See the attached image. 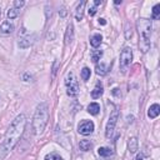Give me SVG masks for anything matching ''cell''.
I'll return each instance as SVG.
<instances>
[{
	"label": "cell",
	"instance_id": "21",
	"mask_svg": "<svg viewBox=\"0 0 160 160\" xmlns=\"http://www.w3.org/2000/svg\"><path fill=\"white\" fill-rule=\"evenodd\" d=\"M18 15H19V9H16V8L9 9V11H8V18L9 19H15V18H18Z\"/></svg>",
	"mask_w": 160,
	"mask_h": 160
},
{
	"label": "cell",
	"instance_id": "11",
	"mask_svg": "<svg viewBox=\"0 0 160 160\" xmlns=\"http://www.w3.org/2000/svg\"><path fill=\"white\" fill-rule=\"evenodd\" d=\"M159 114H160V106H159V104H152V105L149 108L148 116H149L150 119H155Z\"/></svg>",
	"mask_w": 160,
	"mask_h": 160
},
{
	"label": "cell",
	"instance_id": "1",
	"mask_svg": "<svg viewBox=\"0 0 160 160\" xmlns=\"http://www.w3.org/2000/svg\"><path fill=\"white\" fill-rule=\"evenodd\" d=\"M25 124H26V118L24 114L18 115L12 120V122L10 124L8 131L4 136V140L0 145V156L1 158L6 156V154H9L14 149V146L18 144V141L20 140V138L24 132Z\"/></svg>",
	"mask_w": 160,
	"mask_h": 160
},
{
	"label": "cell",
	"instance_id": "24",
	"mask_svg": "<svg viewBox=\"0 0 160 160\" xmlns=\"http://www.w3.org/2000/svg\"><path fill=\"white\" fill-rule=\"evenodd\" d=\"M45 160H62V158L56 152H51V154L45 156Z\"/></svg>",
	"mask_w": 160,
	"mask_h": 160
},
{
	"label": "cell",
	"instance_id": "16",
	"mask_svg": "<svg viewBox=\"0 0 160 160\" xmlns=\"http://www.w3.org/2000/svg\"><path fill=\"white\" fill-rule=\"evenodd\" d=\"M100 4H101V1H100V0H95L94 2H90V4H89L88 12H89V15H90V16H92V15H95V14H96L98 6H99Z\"/></svg>",
	"mask_w": 160,
	"mask_h": 160
},
{
	"label": "cell",
	"instance_id": "22",
	"mask_svg": "<svg viewBox=\"0 0 160 160\" xmlns=\"http://www.w3.org/2000/svg\"><path fill=\"white\" fill-rule=\"evenodd\" d=\"M101 56H102V51H101V50H96V51H94V52L91 54V60H92L94 62H98Z\"/></svg>",
	"mask_w": 160,
	"mask_h": 160
},
{
	"label": "cell",
	"instance_id": "12",
	"mask_svg": "<svg viewBox=\"0 0 160 160\" xmlns=\"http://www.w3.org/2000/svg\"><path fill=\"white\" fill-rule=\"evenodd\" d=\"M86 5V1H81L78 6H76V11H75V19L76 20H81L82 19V14H84V8Z\"/></svg>",
	"mask_w": 160,
	"mask_h": 160
},
{
	"label": "cell",
	"instance_id": "13",
	"mask_svg": "<svg viewBox=\"0 0 160 160\" xmlns=\"http://www.w3.org/2000/svg\"><path fill=\"white\" fill-rule=\"evenodd\" d=\"M102 42V36L100 34H94L91 38H90V44L92 48H98L100 46V44Z\"/></svg>",
	"mask_w": 160,
	"mask_h": 160
},
{
	"label": "cell",
	"instance_id": "25",
	"mask_svg": "<svg viewBox=\"0 0 160 160\" xmlns=\"http://www.w3.org/2000/svg\"><path fill=\"white\" fill-rule=\"evenodd\" d=\"M159 14H160V4H156L152 8V19H158Z\"/></svg>",
	"mask_w": 160,
	"mask_h": 160
},
{
	"label": "cell",
	"instance_id": "18",
	"mask_svg": "<svg viewBox=\"0 0 160 160\" xmlns=\"http://www.w3.org/2000/svg\"><path fill=\"white\" fill-rule=\"evenodd\" d=\"M100 111V105L98 102H91L88 106V112H90L91 115H98Z\"/></svg>",
	"mask_w": 160,
	"mask_h": 160
},
{
	"label": "cell",
	"instance_id": "6",
	"mask_svg": "<svg viewBox=\"0 0 160 160\" xmlns=\"http://www.w3.org/2000/svg\"><path fill=\"white\" fill-rule=\"evenodd\" d=\"M118 119H119V112L118 110H112V112L110 114V118L108 120V124H106V130H105V135L106 138H111L112 136V132H114V129H115V125L118 122Z\"/></svg>",
	"mask_w": 160,
	"mask_h": 160
},
{
	"label": "cell",
	"instance_id": "3",
	"mask_svg": "<svg viewBox=\"0 0 160 160\" xmlns=\"http://www.w3.org/2000/svg\"><path fill=\"white\" fill-rule=\"evenodd\" d=\"M49 119V109L45 102H41L36 106L34 119H32V129L35 134H41L48 124Z\"/></svg>",
	"mask_w": 160,
	"mask_h": 160
},
{
	"label": "cell",
	"instance_id": "4",
	"mask_svg": "<svg viewBox=\"0 0 160 160\" xmlns=\"http://www.w3.org/2000/svg\"><path fill=\"white\" fill-rule=\"evenodd\" d=\"M65 85H66V92L69 96H76L79 92V84L72 72H69L65 79Z\"/></svg>",
	"mask_w": 160,
	"mask_h": 160
},
{
	"label": "cell",
	"instance_id": "2",
	"mask_svg": "<svg viewBox=\"0 0 160 160\" xmlns=\"http://www.w3.org/2000/svg\"><path fill=\"white\" fill-rule=\"evenodd\" d=\"M139 31V49L141 52H146L150 49V35H151V21L148 19H139L136 22Z\"/></svg>",
	"mask_w": 160,
	"mask_h": 160
},
{
	"label": "cell",
	"instance_id": "8",
	"mask_svg": "<svg viewBox=\"0 0 160 160\" xmlns=\"http://www.w3.org/2000/svg\"><path fill=\"white\" fill-rule=\"evenodd\" d=\"M19 46L20 48H28V46H30V41H29V38H28V31L24 28L19 32Z\"/></svg>",
	"mask_w": 160,
	"mask_h": 160
},
{
	"label": "cell",
	"instance_id": "17",
	"mask_svg": "<svg viewBox=\"0 0 160 160\" xmlns=\"http://www.w3.org/2000/svg\"><path fill=\"white\" fill-rule=\"evenodd\" d=\"M98 154H99L100 156H102V158H108V156L112 155L114 151H112V149H110V148L102 146V148H99V149H98Z\"/></svg>",
	"mask_w": 160,
	"mask_h": 160
},
{
	"label": "cell",
	"instance_id": "19",
	"mask_svg": "<svg viewBox=\"0 0 160 160\" xmlns=\"http://www.w3.org/2000/svg\"><path fill=\"white\" fill-rule=\"evenodd\" d=\"M79 148H80V150H82V151H89V150L92 148V142H91L90 140H81V141L79 142Z\"/></svg>",
	"mask_w": 160,
	"mask_h": 160
},
{
	"label": "cell",
	"instance_id": "27",
	"mask_svg": "<svg viewBox=\"0 0 160 160\" xmlns=\"http://www.w3.org/2000/svg\"><path fill=\"white\" fill-rule=\"evenodd\" d=\"M99 22H100L101 25H105V24H106V21H105V19H99Z\"/></svg>",
	"mask_w": 160,
	"mask_h": 160
},
{
	"label": "cell",
	"instance_id": "10",
	"mask_svg": "<svg viewBox=\"0 0 160 160\" xmlns=\"http://www.w3.org/2000/svg\"><path fill=\"white\" fill-rule=\"evenodd\" d=\"M72 39H74V26H72V24L70 22V24L68 25L66 32H65V44L69 45V44L72 41Z\"/></svg>",
	"mask_w": 160,
	"mask_h": 160
},
{
	"label": "cell",
	"instance_id": "15",
	"mask_svg": "<svg viewBox=\"0 0 160 160\" xmlns=\"http://www.w3.org/2000/svg\"><path fill=\"white\" fill-rule=\"evenodd\" d=\"M95 70H96V74L98 75H106L108 71H109V65L102 64V62L101 64H96Z\"/></svg>",
	"mask_w": 160,
	"mask_h": 160
},
{
	"label": "cell",
	"instance_id": "28",
	"mask_svg": "<svg viewBox=\"0 0 160 160\" xmlns=\"http://www.w3.org/2000/svg\"><path fill=\"white\" fill-rule=\"evenodd\" d=\"M115 4L118 5V4H121V0H115Z\"/></svg>",
	"mask_w": 160,
	"mask_h": 160
},
{
	"label": "cell",
	"instance_id": "9",
	"mask_svg": "<svg viewBox=\"0 0 160 160\" xmlns=\"http://www.w3.org/2000/svg\"><path fill=\"white\" fill-rule=\"evenodd\" d=\"M14 29H15L14 24L10 22L9 20L4 21V22L0 25V32H1V34H11V32L14 31Z\"/></svg>",
	"mask_w": 160,
	"mask_h": 160
},
{
	"label": "cell",
	"instance_id": "23",
	"mask_svg": "<svg viewBox=\"0 0 160 160\" xmlns=\"http://www.w3.org/2000/svg\"><path fill=\"white\" fill-rule=\"evenodd\" d=\"M89 78H90V69L89 68H82V70H81V79L86 81Z\"/></svg>",
	"mask_w": 160,
	"mask_h": 160
},
{
	"label": "cell",
	"instance_id": "14",
	"mask_svg": "<svg viewBox=\"0 0 160 160\" xmlns=\"http://www.w3.org/2000/svg\"><path fill=\"white\" fill-rule=\"evenodd\" d=\"M102 85L100 84V82H98L96 85H95V88H94V90L91 91V98L92 99H98V98H100L101 95H102Z\"/></svg>",
	"mask_w": 160,
	"mask_h": 160
},
{
	"label": "cell",
	"instance_id": "29",
	"mask_svg": "<svg viewBox=\"0 0 160 160\" xmlns=\"http://www.w3.org/2000/svg\"><path fill=\"white\" fill-rule=\"evenodd\" d=\"M136 160H142V158L139 155V156H136Z\"/></svg>",
	"mask_w": 160,
	"mask_h": 160
},
{
	"label": "cell",
	"instance_id": "5",
	"mask_svg": "<svg viewBox=\"0 0 160 160\" xmlns=\"http://www.w3.org/2000/svg\"><path fill=\"white\" fill-rule=\"evenodd\" d=\"M132 59V50L130 48H124L120 54V70L122 72H126L130 62Z\"/></svg>",
	"mask_w": 160,
	"mask_h": 160
},
{
	"label": "cell",
	"instance_id": "7",
	"mask_svg": "<svg viewBox=\"0 0 160 160\" xmlns=\"http://www.w3.org/2000/svg\"><path fill=\"white\" fill-rule=\"evenodd\" d=\"M78 130L82 135H90L94 131V122L90 121V120H84V121H81L79 124Z\"/></svg>",
	"mask_w": 160,
	"mask_h": 160
},
{
	"label": "cell",
	"instance_id": "20",
	"mask_svg": "<svg viewBox=\"0 0 160 160\" xmlns=\"http://www.w3.org/2000/svg\"><path fill=\"white\" fill-rule=\"evenodd\" d=\"M129 151L131 154L138 151V139L136 138H131L129 139Z\"/></svg>",
	"mask_w": 160,
	"mask_h": 160
},
{
	"label": "cell",
	"instance_id": "26",
	"mask_svg": "<svg viewBox=\"0 0 160 160\" xmlns=\"http://www.w3.org/2000/svg\"><path fill=\"white\" fill-rule=\"evenodd\" d=\"M24 4H25V1H22V0H15L14 1V8H16V9L20 10V8L24 6Z\"/></svg>",
	"mask_w": 160,
	"mask_h": 160
}]
</instances>
